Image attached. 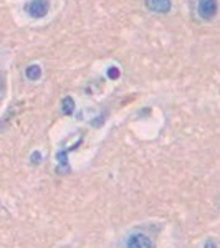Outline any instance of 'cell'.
<instances>
[{
	"label": "cell",
	"instance_id": "3",
	"mask_svg": "<svg viewBox=\"0 0 220 248\" xmlns=\"http://www.w3.org/2000/svg\"><path fill=\"white\" fill-rule=\"evenodd\" d=\"M197 14L205 22L214 20L215 15H217V0H199Z\"/></svg>",
	"mask_w": 220,
	"mask_h": 248
},
{
	"label": "cell",
	"instance_id": "5",
	"mask_svg": "<svg viewBox=\"0 0 220 248\" xmlns=\"http://www.w3.org/2000/svg\"><path fill=\"white\" fill-rule=\"evenodd\" d=\"M25 77L29 79H31V81L40 79V77H42V66L40 65H29L25 70Z\"/></svg>",
	"mask_w": 220,
	"mask_h": 248
},
{
	"label": "cell",
	"instance_id": "6",
	"mask_svg": "<svg viewBox=\"0 0 220 248\" xmlns=\"http://www.w3.org/2000/svg\"><path fill=\"white\" fill-rule=\"evenodd\" d=\"M62 113L66 116L75 113V101L70 98V96H65V98L62 99Z\"/></svg>",
	"mask_w": 220,
	"mask_h": 248
},
{
	"label": "cell",
	"instance_id": "7",
	"mask_svg": "<svg viewBox=\"0 0 220 248\" xmlns=\"http://www.w3.org/2000/svg\"><path fill=\"white\" fill-rule=\"evenodd\" d=\"M7 91V77H5V70L0 66V103H2L3 96H5Z\"/></svg>",
	"mask_w": 220,
	"mask_h": 248
},
{
	"label": "cell",
	"instance_id": "1",
	"mask_svg": "<svg viewBox=\"0 0 220 248\" xmlns=\"http://www.w3.org/2000/svg\"><path fill=\"white\" fill-rule=\"evenodd\" d=\"M125 247L129 248H153L154 242L142 232H133L125 240Z\"/></svg>",
	"mask_w": 220,
	"mask_h": 248
},
{
	"label": "cell",
	"instance_id": "9",
	"mask_svg": "<svg viewBox=\"0 0 220 248\" xmlns=\"http://www.w3.org/2000/svg\"><path fill=\"white\" fill-rule=\"evenodd\" d=\"M40 157H42V155H40V153H33L31 154V162H40Z\"/></svg>",
	"mask_w": 220,
	"mask_h": 248
},
{
	"label": "cell",
	"instance_id": "8",
	"mask_svg": "<svg viewBox=\"0 0 220 248\" xmlns=\"http://www.w3.org/2000/svg\"><path fill=\"white\" fill-rule=\"evenodd\" d=\"M119 75H121V71H119L118 66H110V68H108V78H110V79H118Z\"/></svg>",
	"mask_w": 220,
	"mask_h": 248
},
{
	"label": "cell",
	"instance_id": "4",
	"mask_svg": "<svg viewBox=\"0 0 220 248\" xmlns=\"http://www.w3.org/2000/svg\"><path fill=\"white\" fill-rule=\"evenodd\" d=\"M144 5L153 14H169L173 9V2L171 0H144Z\"/></svg>",
	"mask_w": 220,
	"mask_h": 248
},
{
	"label": "cell",
	"instance_id": "2",
	"mask_svg": "<svg viewBox=\"0 0 220 248\" xmlns=\"http://www.w3.org/2000/svg\"><path fill=\"white\" fill-rule=\"evenodd\" d=\"M50 10V2L48 0H30L25 5V12L31 18H43Z\"/></svg>",
	"mask_w": 220,
	"mask_h": 248
}]
</instances>
